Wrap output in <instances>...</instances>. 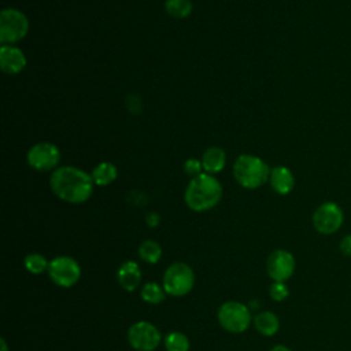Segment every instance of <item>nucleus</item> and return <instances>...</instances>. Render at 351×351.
I'll use <instances>...</instances> for the list:
<instances>
[{
  "mask_svg": "<svg viewBox=\"0 0 351 351\" xmlns=\"http://www.w3.org/2000/svg\"><path fill=\"white\" fill-rule=\"evenodd\" d=\"M29 32L27 16L16 8H4L0 12V43L14 45L26 37Z\"/></svg>",
  "mask_w": 351,
  "mask_h": 351,
  "instance_id": "4",
  "label": "nucleus"
},
{
  "mask_svg": "<svg viewBox=\"0 0 351 351\" xmlns=\"http://www.w3.org/2000/svg\"><path fill=\"white\" fill-rule=\"evenodd\" d=\"M195 284V274L191 266L184 262L171 263L163 274V288L171 296H184L191 292Z\"/></svg>",
  "mask_w": 351,
  "mask_h": 351,
  "instance_id": "5",
  "label": "nucleus"
},
{
  "mask_svg": "<svg viewBox=\"0 0 351 351\" xmlns=\"http://www.w3.org/2000/svg\"><path fill=\"white\" fill-rule=\"evenodd\" d=\"M255 329L263 336H273L280 329L278 317L271 311H262L254 317Z\"/></svg>",
  "mask_w": 351,
  "mask_h": 351,
  "instance_id": "17",
  "label": "nucleus"
},
{
  "mask_svg": "<svg viewBox=\"0 0 351 351\" xmlns=\"http://www.w3.org/2000/svg\"><path fill=\"white\" fill-rule=\"evenodd\" d=\"M184 170L188 176L196 177L199 174L203 173V166H202V160L196 159V158H189L184 162Z\"/></svg>",
  "mask_w": 351,
  "mask_h": 351,
  "instance_id": "24",
  "label": "nucleus"
},
{
  "mask_svg": "<svg viewBox=\"0 0 351 351\" xmlns=\"http://www.w3.org/2000/svg\"><path fill=\"white\" fill-rule=\"evenodd\" d=\"M138 256L144 262L155 265L156 262H159V259L162 256V248L156 241L145 240L138 247Z\"/></svg>",
  "mask_w": 351,
  "mask_h": 351,
  "instance_id": "19",
  "label": "nucleus"
},
{
  "mask_svg": "<svg viewBox=\"0 0 351 351\" xmlns=\"http://www.w3.org/2000/svg\"><path fill=\"white\" fill-rule=\"evenodd\" d=\"M344 222V213L335 202L319 204L313 214V226L321 234L336 233Z\"/></svg>",
  "mask_w": 351,
  "mask_h": 351,
  "instance_id": "8",
  "label": "nucleus"
},
{
  "mask_svg": "<svg viewBox=\"0 0 351 351\" xmlns=\"http://www.w3.org/2000/svg\"><path fill=\"white\" fill-rule=\"evenodd\" d=\"M202 166L203 171L208 174L221 173L226 165V154L219 147H210L202 155Z\"/></svg>",
  "mask_w": 351,
  "mask_h": 351,
  "instance_id": "15",
  "label": "nucleus"
},
{
  "mask_svg": "<svg viewBox=\"0 0 351 351\" xmlns=\"http://www.w3.org/2000/svg\"><path fill=\"white\" fill-rule=\"evenodd\" d=\"M270 351H291V348L287 347V346H284V344H277V346H274Z\"/></svg>",
  "mask_w": 351,
  "mask_h": 351,
  "instance_id": "27",
  "label": "nucleus"
},
{
  "mask_svg": "<svg viewBox=\"0 0 351 351\" xmlns=\"http://www.w3.org/2000/svg\"><path fill=\"white\" fill-rule=\"evenodd\" d=\"M296 262L293 255L287 250H274L266 261V270L273 281L285 282L295 271Z\"/></svg>",
  "mask_w": 351,
  "mask_h": 351,
  "instance_id": "11",
  "label": "nucleus"
},
{
  "mask_svg": "<svg viewBox=\"0 0 351 351\" xmlns=\"http://www.w3.org/2000/svg\"><path fill=\"white\" fill-rule=\"evenodd\" d=\"M0 343H1V351H8V347H7L5 340H4V339H1V340H0Z\"/></svg>",
  "mask_w": 351,
  "mask_h": 351,
  "instance_id": "28",
  "label": "nucleus"
},
{
  "mask_svg": "<svg viewBox=\"0 0 351 351\" xmlns=\"http://www.w3.org/2000/svg\"><path fill=\"white\" fill-rule=\"evenodd\" d=\"M49 278L62 288H70L77 284L81 277L78 262L70 256H58L48 265Z\"/></svg>",
  "mask_w": 351,
  "mask_h": 351,
  "instance_id": "9",
  "label": "nucleus"
},
{
  "mask_svg": "<svg viewBox=\"0 0 351 351\" xmlns=\"http://www.w3.org/2000/svg\"><path fill=\"white\" fill-rule=\"evenodd\" d=\"M165 348L166 351H188L189 340L181 332H170L165 337Z\"/></svg>",
  "mask_w": 351,
  "mask_h": 351,
  "instance_id": "21",
  "label": "nucleus"
},
{
  "mask_svg": "<svg viewBox=\"0 0 351 351\" xmlns=\"http://www.w3.org/2000/svg\"><path fill=\"white\" fill-rule=\"evenodd\" d=\"M269 293L270 298L276 302H282L288 298L289 295V289L285 285V282H278V281H273V284L269 288Z\"/></svg>",
  "mask_w": 351,
  "mask_h": 351,
  "instance_id": "23",
  "label": "nucleus"
},
{
  "mask_svg": "<svg viewBox=\"0 0 351 351\" xmlns=\"http://www.w3.org/2000/svg\"><path fill=\"white\" fill-rule=\"evenodd\" d=\"M145 221H147V225L151 226V228H155L158 226L159 221H160V217L156 214V213H148L147 217H145Z\"/></svg>",
  "mask_w": 351,
  "mask_h": 351,
  "instance_id": "26",
  "label": "nucleus"
},
{
  "mask_svg": "<svg viewBox=\"0 0 351 351\" xmlns=\"http://www.w3.org/2000/svg\"><path fill=\"white\" fill-rule=\"evenodd\" d=\"M222 197V185L221 182L208 173H202L196 177H192L186 185L184 200L185 204L196 213H203L215 207Z\"/></svg>",
  "mask_w": 351,
  "mask_h": 351,
  "instance_id": "2",
  "label": "nucleus"
},
{
  "mask_svg": "<svg viewBox=\"0 0 351 351\" xmlns=\"http://www.w3.org/2000/svg\"><path fill=\"white\" fill-rule=\"evenodd\" d=\"M250 308L240 302H226L218 310L219 325L230 333H241L251 325Z\"/></svg>",
  "mask_w": 351,
  "mask_h": 351,
  "instance_id": "6",
  "label": "nucleus"
},
{
  "mask_svg": "<svg viewBox=\"0 0 351 351\" xmlns=\"http://www.w3.org/2000/svg\"><path fill=\"white\" fill-rule=\"evenodd\" d=\"M166 12L177 19H185L191 15L193 5L191 0H166Z\"/></svg>",
  "mask_w": 351,
  "mask_h": 351,
  "instance_id": "18",
  "label": "nucleus"
},
{
  "mask_svg": "<svg viewBox=\"0 0 351 351\" xmlns=\"http://www.w3.org/2000/svg\"><path fill=\"white\" fill-rule=\"evenodd\" d=\"M270 170L271 169L262 158L251 154L237 156L233 163V176L236 181L247 189H256L269 182Z\"/></svg>",
  "mask_w": 351,
  "mask_h": 351,
  "instance_id": "3",
  "label": "nucleus"
},
{
  "mask_svg": "<svg viewBox=\"0 0 351 351\" xmlns=\"http://www.w3.org/2000/svg\"><path fill=\"white\" fill-rule=\"evenodd\" d=\"M0 67L5 74H19L26 67V56L22 49L15 45H1Z\"/></svg>",
  "mask_w": 351,
  "mask_h": 351,
  "instance_id": "12",
  "label": "nucleus"
},
{
  "mask_svg": "<svg viewBox=\"0 0 351 351\" xmlns=\"http://www.w3.org/2000/svg\"><path fill=\"white\" fill-rule=\"evenodd\" d=\"M160 340L159 329L147 321H138L128 330V341L136 351H154Z\"/></svg>",
  "mask_w": 351,
  "mask_h": 351,
  "instance_id": "10",
  "label": "nucleus"
},
{
  "mask_svg": "<svg viewBox=\"0 0 351 351\" xmlns=\"http://www.w3.org/2000/svg\"><path fill=\"white\" fill-rule=\"evenodd\" d=\"M269 184L278 195H288L295 186V176L287 166H276L270 170Z\"/></svg>",
  "mask_w": 351,
  "mask_h": 351,
  "instance_id": "13",
  "label": "nucleus"
},
{
  "mask_svg": "<svg viewBox=\"0 0 351 351\" xmlns=\"http://www.w3.org/2000/svg\"><path fill=\"white\" fill-rule=\"evenodd\" d=\"M166 291L163 287L158 285L156 282H147L143 285L141 289V299L151 304H158L165 300Z\"/></svg>",
  "mask_w": 351,
  "mask_h": 351,
  "instance_id": "20",
  "label": "nucleus"
},
{
  "mask_svg": "<svg viewBox=\"0 0 351 351\" xmlns=\"http://www.w3.org/2000/svg\"><path fill=\"white\" fill-rule=\"evenodd\" d=\"M340 251L343 255L346 256H351V233L346 234L341 240H340V245H339Z\"/></svg>",
  "mask_w": 351,
  "mask_h": 351,
  "instance_id": "25",
  "label": "nucleus"
},
{
  "mask_svg": "<svg viewBox=\"0 0 351 351\" xmlns=\"http://www.w3.org/2000/svg\"><path fill=\"white\" fill-rule=\"evenodd\" d=\"M62 154L58 145L49 141H41L32 145L26 154L27 165L37 171L58 169Z\"/></svg>",
  "mask_w": 351,
  "mask_h": 351,
  "instance_id": "7",
  "label": "nucleus"
},
{
  "mask_svg": "<svg viewBox=\"0 0 351 351\" xmlns=\"http://www.w3.org/2000/svg\"><path fill=\"white\" fill-rule=\"evenodd\" d=\"M141 277V269L133 261L123 262L117 271V280L125 291H134L140 285Z\"/></svg>",
  "mask_w": 351,
  "mask_h": 351,
  "instance_id": "14",
  "label": "nucleus"
},
{
  "mask_svg": "<svg viewBox=\"0 0 351 351\" xmlns=\"http://www.w3.org/2000/svg\"><path fill=\"white\" fill-rule=\"evenodd\" d=\"M49 186L60 200L80 204L92 196L95 182L90 174L82 169L75 166H62L52 171Z\"/></svg>",
  "mask_w": 351,
  "mask_h": 351,
  "instance_id": "1",
  "label": "nucleus"
},
{
  "mask_svg": "<svg viewBox=\"0 0 351 351\" xmlns=\"http://www.w3.org/2000/svg\"><path fill=\"white\" fill-rule=\"evenodd\" d=\"M90 177L95 182V185L99 186H107L111 182H114L118 177V169L111 162H100L96 165L90 173Z\"/></svg>",
  "mask_w": 351,
  "mask_h": 351,
  "instance_id": "16",
  "label": "nucleus"
},
{
  "mask_svg": "<svg viewBox=\"0 0 351 351\" xmlns=\"http://www.w3.org/2000/svg\"><path fill=\"white\" fill-rule=\"evenodd\" d=\"M25 267L27 271H30L32 274H41L45 269H48L49 262H47L45 256L37 252H32L29 255L25 256Z\"/></svg>",
  "mask_w": 351,
  "mask_h": 351,
  "instance_id": "22",
  "label": "nucleus"
}]
</instances>
